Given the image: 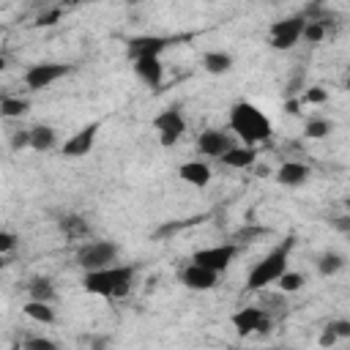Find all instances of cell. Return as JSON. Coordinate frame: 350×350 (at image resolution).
Wrapping results in <instances>:
<instances>
[{"label":"cell","mask_w":350,"mask_h":350,"mask_svg":"<svg viewBox=\"0 0 350 350\" xmlns=\"http://www.w3.org/2000/svg\"><path fill=\"white\" fill-rule=\"evenodd\" d=\"M271 131H273L271 118L252 101H235L230 107V134L241 145L257 148L260 142H265L271 137Z\"/></svg>","instance_id":"obj_1"},{"label":"cell","mask_w":350,"mask_h":350,"mask_svg":"<svg viewBox=\"0 0 350 350\" xmlns=\"http://www.w3.org/2000/svg\"><path fill=\"white\" fill-rule=\"evenodd\" d=\"M134 276H137L134 265L115 262V265H107V268H98V271H88L82 276V290L90 293V295H98V298L118 301V298H126L131 293Z\"/></svg>","instance_id":"obj_2"},{"label":"cell","mask_w":350,"mask_h":350,"mask_svg":"<svg viewBox=\"0 0 350 350\" xmlns=\"http://www.w3.org/2000/svg\"><path fill=\"white\" fill-rule=\"evenodd\" d=\"M293 238H284L282 243H276L262 260H257L246 276V287L252 293H262L265 287L276 284V279L290 268V252H293Z\"/></svg>","instance_id":"obj_3"},{"label":"cell","mask_w":350,"mask_h":350,"mask_svg":"<svg viewBox=\"0 0 350 350\" xmlns=\"http://www.w3.org/2000/svg\"><path fill=\"white\" fill-rule=\"evenodd\" d=\"M118 254H120V249H118L115 241H85L74 252V262L88 273V271H98V268L115 265Z\"/></svg>","instance_id":"obj_4"},{"label":"cell","mask_w":350,"mask_h":350,"mask_svg":"<svg viewBox=\"0 0 350 350\" xmlns=\"http://www.w3.org/2000/svg\"><path fill=\"white\" fill-rule=\"evenodd\" d=\"M153 131H156L161 148H172L186 131V118H183L180 107H164L153 118Z\"/></svg>","instance_id":"obj_5"},{"label":"cell","mask_w":350,"mask_h":350,"mask_svg":"<svg viewBox=\"0 0 350 350\" xmlns=\"http://www.w3.org/2000/svg\"><path fill=\"white\" fill-rule=\"evenodd\" d=\"M238 249H241L238 243H216V246H205V249H197V252L191 254V262L200 265V268H208V271H213V273H224V271L232 265Z\"/></svg>","instance_id":"obj_6"},{"label":"cell","mask_w":350,"mask_h":350,"mask_svg":"<svg viewBox=\"0 0 350 350\" xmlns=\"http://www.w3.org/2000/svg\"><path fill=\"white\" fill-rule=\"evenodd\" d=\"M301 30H304V16L301 14H293V16H284V19H276L268 30V44L279 52L284 49H293L298 41H301Z\"/></svg>","instance_id":"obj_7"},{"label":"cell","mask_w":350,"mask_h":350,"mask_svg":"<svg viewBox=\"0 0 350 350\" xmlns=\"http://www.w3.org/2000/svg\"><path fill=\"white\" fill-rule=\"evenodd\" d=\"M68 71H71V66H66V63H33V66L22 74V79H25L27 90L38 93V90L52 88L55 82H60Z\"/></svg>","instance_id":"obj_8"},{"label":"cell","mask_w":350,"mask_h":350,"mask_svg":"<svg viewBox=\"0 0 350 350\" xmlns=\"http://www.w3.org/2000/svg\"><path fill=\"white\" fill-rule=\"evenodd\" d=\"M230 320H232V328H235V334H238V336H249V334H268V331H271V325H273V320H271L260 306H243V309H238Z\"/></svg>","instance_id":"obj_9"},{"label":"cell","mask_w":350,"mask_h":350,"mask_svg":"<svg viewBox=\"0 0 350 350\" xmlns=\"http://www.w3.org/2000/svg\"><path fill=\"white\" fill-rule=\"evenodd\" d=\"M232 145H238V139L224 131V129H205L197 134V150L205 156V159H221Z\"/></svg>","instance_id":"obj_10"},{"label":"cell","mask_w":350,"mask_h":350,"mask_svg":"<svg viewBox=\"0 0 350 350\" xmlns=\"http://www.w3.org/2000/svg\"><path fill=\"white\" fill-rule=\"evenodd\" d=\"M98 120H93V123H88V126H82L79 131H74L63 145H60V153L66 156V159H82V156H88L90 150H93V145H96V137H98Z\"/></svg>","instance_id":"obj_11"},{"label":"cell","mask_w":350,"mask_h":350,"mask_svg":"<svg viewBox=\"0 0 350 350\" xmlns=\"http://www.w3.org/2000/svg\"><path fill=\"white\" fill-rule=\"evenodd\" d=\"M167 38L164 36H134V38H129V44H126V52H129V57H131V63L134 60H139V57H159L164 49H167Z\"/></svg>","instance_id":"obj_12"},{"label":"cell","mask_w":350,"mask_h":350,"mask_svg":"<svg viewBox=\"0 0 350 350\" xmlns=\"http://www.w3.org/2000/svg\"><path fill=\"white\" fill-rule=\"evenodd\" d=\"M216 282H219V273H213V271H208V268H200V265H194V262H189V265L180 268V284H183L186 290L205 293V290H213Z\"/></svg>","instance_id":"obj_13"},{"label":"cell","mask_w":350,"mask_h":350,"mask_svg":"<svg viewBox=\"0 0 350 350\" xmlns=\"http://www.w3.org/2000/svg\"><path fill=\"white\" fill-rule=\"evenodd\" d=\"M178 178H180L183 183L194 186V189H205V186L211 183L213 172H211V167H208L205 161L191 159V161H183V164L178 167Z\"/></svg>","instance_id":"obj_14"},{"label":"cell","mask_w":350,"mask_h":350,"mask_svg":"<svg viewBox=\"0 0 350 350\" xmlns=\"http://www.w3.org/2000/svg\"><path fill=\"white\" fill-rule=\"evenodd\" d=\"M306 180H309V167L304 161H284L276 170V183L284 186V189H298Z\"/></svg>","instance_id":"obj_15"},{"label":"cell","mask_w":350,"mask_h":350,"mask_svg":"<svg viewBox=\"0 0 350 350\" xmlns=\"http://www.w3.org/2000/svg\"><path fill=\"white\" fill-rule=\"evenodd\" d=\"M134 74L148 88H159L164 82V66H161L159 57H139V60H134Z\"/></svg>","instance_id":"obj_16"},{"label":"cell","mask_w":350,"mask_h":350,"mask_svg":"<svg viewBox=\"0 0 350 350\" xmlns=\"http://www.w3.org/2000/svg\"><path fill=\"white\" fill-rule=\"evenodd\" d=\"M257 161V148H249V145H232L221 159H219V164H224V167H230V170H246V167H252Z\"/></svg>","instance_id":"obj_17"},{"label":"cell","mask_w":350,"mask_h":350,"mask_svg":"<svg viewBox=\"0 0 350 350\" xmlns=\"http://www.w3.org/2000/svg\"><path fill=\"white\" fill-rule=\"evenodd\" d=\"M57 145V131L46 123H38V126H30V150L36 153H46Z\"/></svg>","instance_id":"obj_18"},{"label":"cell","mask_w":350,"mask_h":350,"mask_svg":"<svg viewBox=\"0 0 350 350\" xmlns=\"http://www.w3.org/2000/svg\"><path fill=\"white\" fill-rule=\"evenodd\" d=\"M202 68L208 71V74H227L230 68H232V55L230 52H224V49H208L205 55H202Z\"/></svg>","instance_id":"obj_19"},{"label":"cell","mask_w":350,"mask_h":350,"mask_svg":"<svg viewBox=\"0 0 350 350\" xmlns=\"http://www.w3.org/2000/svg\"><path fill=\"white\" fill-rule=\"evenodd\" d=\"M27 295H30V301L55 304V298H57V290H55L52 279H46V276H33V279H30V284H27Z\"/></svg>","instance_id":"obj_20"},{"label":"cell","mask_w":350,"mask_h":350,"mask_svg":"<svg viewBox=\"0 0 350 350\" xmlns=\"http://www.w3.org/2000/svg\"><path fill=\"white\" fill-rule=\"evenodd\" d=\"M22 312H25V317L27 320H33V323H38V325H52L55 323V306L52 304H41V301H27L25 306H22Z\"/></svg>","instance_id":"obj_21"},{"label":"cell","mask_w":350,"mask_h":350,"mask_svg":"<svg viewBox=\"0 0 350 350\" xmlns=\"http://www.w3.org/2000/svg\"><path fill=\"white\" fill-rule=\"evenodd\" d=\"M60 230H63V235H66L68 241H82V238H88V232H90L88 221H85L82 216H77V213L63 216V219H60Z\"/></svg>","instance_id":"obj_22"},{"label":"cell","mask_w":350,"mask_h":350,"mask_svg":"<svg viewBox=\"0 0 350 350\" xmlns=\"http://www.w3.org/2000/svg\"><path fill=\"white\" fill-rule=\"evenodd\" d=\"M27 109H30V101L22 98V96H3L0 98V115L8 118V120H16V118L27 115Z\"/></svg>","instance_id":"obj_23"},{"label":"cell","mask_w":350,"mask_h":350,"mask_svg":"<svg viewBox=\"0 0 350 350\" xmlns=\"http://www.w3.org/2000/svg\"><path fill=\"white\" fill-rule=\"evenodd\" d=\"M345 268V254H339V252H334V249H328V252H323L320 257H317V273L320 276H334V273H339Z\"/></svg>","instance_id":"obj_24"},{"label":"cell","mask_w":350,"mask_h":350,"mask_svg":"<svg viewBox=\"0 0 350 350\" xmlns=\"http://www.w3.org/2000/svg\"><path fill=\"white\" fill-rule=\"evenodd\" d=\"M276 287H279V293H284V295H290V293H298L301 287H304V273H298V271H284L279 279H276Z\"/></svg>","instance_id":"obj_25"},{"label":"cell","mask_w":350,"mask_h":350,"mask_svg":"<svg viewBox=\"0 0 350 350\" xmlns=\"http://www.w3.org/2000/svg\"><path fill=\"white\" fill-rule=\"evenodd\" d=\"M331 120H325V118H309L306 120V126H304V134L309 137V139H323V137H328L331 134Z\"/></svg>","instance_id":"obj_26"},{"label":"cell","mask_w":350,"mask_h":350,"mask_svg":"<svg viewBox=\"0 0 350 350\" xmlns=\"http://www.w3.org/2000/svg\"><path fill=\"white\" fill-rule=\"evenodd\" d=\"M325 36H328V27H325V25H320V22H304L301 38H304L306 44H320Z\"/></svg>","instance_id":"obj_27"},{"label":"cell","mask_w":350,"mask_h":350,"mask_svg":"<svg viewBox=\"0 0 350 350\" xmlns=\"http://www.w3.org/2000/svg\"><path fill=\"white\" fill-rule=\"evenodd\" d=\"M8 145H11V150H25V148H30V129H11L8 131Z\"/></svg>","instance_id":"obj_28"},{"label":"cell","mask_w":350,"mask_h":350,"mask_svg":"<svg viewBox=\"0 0 350 350\" xmlns=\"http://www.w3.org/2000/svg\"><path fill=\"white\" fill-rule=\"evenodd\" d=\"M22 350H60V347H57V342L49 339V336H27V339L22 342Z\"/></svg>","instance_id":"obj_29"},{"label":"cell","mask_w":350,"mask_h":350,"mask_svg":"<svg viewBox=\"0 0 350 350\" xmlns=\"http://www.w3.org/2000/svg\"><path fill=\"white\" fill-rule=\"evenodd\" d=\"M298 101L301 104H325L328 101V90L325 88H306Z\"/></svg>","instance_id":"obj_30"},{"label":"cell","mask_w":350,"mask_h":350,"mask_svg":"<svg viewBox=\"0 0 350 350\" xmlns=\"http://www.w3.org/2000/svg\"><path fill=\"white\" fill-rule=\"evenodd\" d=\"M16 243H19L16 232H11V230H0V257H3V254H8V252H14V249H16Z\"/></svg>","instance_id":"obj_31"},{"label":"cell","mask_w":350,"mask_h":350,"mask_svg":"<svg viewBox=\"0 0 350 350\" xmlns=\"http://www.w3.org/2000/svg\"><path fill=\"white\" fill-rule=\"evenodd\" d=\"M271 230H265V227H246V230H238L235 232V243L241 246V241H252V238H260V235H268Z\"/></svg>","instance_id":"obj_32"},{"label":"cell","mask_w":350,"mask_h":350,"mask_svg":"<svg viewBox=\"0 0 350 350\" xmlns=\"http://www.w3.org/2000/svg\"><path fill=\"white\" fill-rule=\"evenodd\" d=\"M328 328H331L339 339H347V336H350V320H345V317H342V320H331Z\"/></svg>","instance_id":"obj_33"},{"label":"cell","mask_w":350,"mask_h":350,"mask_svg":"<svg viewBox=\"0 0 350 350\" xmlns=\"http://www.w3.org/2000/svg\"><path fill=\"white\" fill-rule=\"evenodd\" d=\"M57 19H60V8H49V11H41L38 14L36 25H55Z\"/></svg>","instance_id":"obj_34"},{"label":"cell","mask_w":350,"mask_h":350,"mask_svg":"<svg viewBox=\"0 0 350 350\" xmlns=\"http://www.w3.org/2000/svg\"><path fill=\"white\" fill-rule=\"evenodd\" d=\"M336 342H339V336L325 325L323 334H320V339H317V345H320V347H331V345H336Z\"/></svg>","instance_id":"obj_35"},{"label":"cell","mask_w":350,"mask_h":350,"mask_svg":"<svg viewBox=\"0 0 350 350\" xmlns=\"http://www.w3.org/2000/svg\"><path fill=\"white\" fill-rule=\"evenodd\" d=\"M298 107H301L298 98H287V101H284V112H287V115H298Z\"/></svg>","instance_id":"obj_36"},{"label":"cell","mask_w":350,"mask_h":350,"mask_svg":"<svg viewBox=\"0 0 350 350\" xmlns=\"http://www.w3.org/2000/svg\"><path fill=\"white\" fill-rule=\"evenodd\" d=\"M109 347V336H104V339H96L93 342V350H107Z\"/></svg>","instance_id":"obj_37"},{"label":"cell","mask_w":350,"mask_h":350,"mask_svg":"<svg viewBox=\"0 0 350 350\" xmlns=\"http://www.w3.org/2000/svg\"><path fill=\"white\" fill-rule=\"evenodd\" d=\"M254 350H287V347H254Z\"/></svg>","instance_id":"obj_38"},{"label":"cell","mask_w":350,"mask_h":350,"mask_svg":"<svg viewBox=\"0 0 350 350\" xmlns=\"http://www.w3.org/2000/svg\"><path fill=\"white\" fill-rule=\"evenodd\" d=\"M3 68H5V57L0 55V71H3Z\"/></svg>","instance_id":"obj_39"}]
</instances>
